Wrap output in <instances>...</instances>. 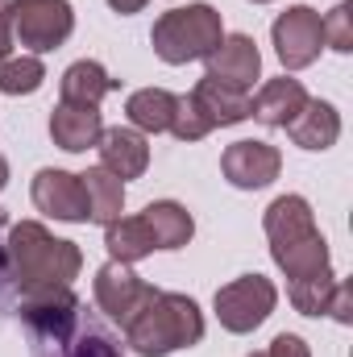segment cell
<instances>
[{
    "label": "cell",
    "mask_w": 353,
    "mask_h": 357,
    "mask_svg": "<svg viewBox=\"0 0 353 357\" xmlns=\"http://www.w3.org/2000/svg\"><path fill=\"white\" fill-rule=\"evenodd\" d=\"M21 320L33 337V357H121L117 337L96 320H84L71 287L21 295Z\"/></svg>",
    "instance_id": "cell-1"
},
{
    "label": "cell",
    "mask_w": 353,
    "mask_h": 357,
    "mask_svg": "<svg viewBox=\"0 0 353 357\" xmlns=\"http://www.w3.org/2000/svg\"><path fill=\"white\" fill-rule=\"evenodd\" d=\"M262 229L270 237V258L287 274V287L312 282V278H333L329 266V241L316 229V216L303 195H278L262 216Z\"/></svg>",
    "instance_id": "cell-2"
},
{
    "label": "cell",
    "mask_w": 353,
    "mask_h": 357,
    "mask_svg": "<svg viewBox=\"0 0 353 357\" xmlns=\"http://www.w3.org/2000/svg\"><path fill=\"white\" fill-rule=\"evenodd\" d=\"M8 278L17 282L21 295H38V291H59L71 287V278L84 266V254L75 241L54 237L46 225L38 220H21L8 229Z\"/></svg>",
    "instance_id": "cell-3"
},
{
    "label": "cell",
    "mask_w": 353,
    "mask_h": 357,
    "mask_svg": "<svg viewBox=\"0 0 353 357\" xmlns=\"http://www.w3.org/2000/svg\"><path fill=\"white\" fill-rule=\"evenodd\" d=\"M125 345L142 357H167L175 349H191L204 337V312L195 299L175 291H150L146 303L125 320Z\"/></svg>",
    "instance_id": "cell-4"
},
{
    "label": "cell",
    "mask_w": 353,
    "mask_h": 357,
    "mask_svg": "<svg viewBox=\"0 0 353 357\" xmlns=\"http://www.w3.org/2000/svg\"><path fill=\"white\" fill-rule=\"evenodd\" d=\"M225 38V25H220V13L212 4H183L171 8L154 21V54L171 67L183 63H195V59H208Z\"/></svg>",
    "instance_id": "cell-5"
},
{
    "label": "cell",
    "mask_w": 353,
    "mask_h": 357,
    "mask_svg": "<svg viewBox=\"0 0 353 357\" xmlns=\"http://www.w3.org/2000/svg\"><path fill=\"white\" fill-rule=\"evenodd\" d=\"M13 33L21 46H29L33 54L59 50L71 29H75V8L67 0H13Z\"/></svg>",
    "instance_id": "cell-6"
},
{
    "label": "cell",
    "mask_w": 353,
    "mask_h": 357,
    "mask_svg": "<svg viewBox=\"0 0 353 357\" xmlns=\"http://www.w3.org/2000/svg\"><path fill=\"white\" fill-rule=\"evenodd\" d=\"M274 303H278V291L262 274H241L216 291V316L229 333H254L258 324H266Z\"/></svg>",
    "instance_id": "cell-7"
},
{
    "label": "cell",
    "mask_w": 353,
    "mask_h": 357,
    "mask_svg": "<svg viewBox=\"0 0 353 357\" xmlns=\"http://www.w3.org/2000/svg\"><path fill=\"white\" fill-rule=\"evenodd\" d=\"M274 50H278V63L287 71H303L320 59V46H324V29H320V13L308 8V4H295L287 13H278L274 21Z\"/></svg>",
    "instance_id": "cell-8"
},
{
    "label": "cell",
    "mask_w": 353,
    "mask_h": 357,
    "mask_svg": "<svg viewBox=\"0 0 353 357\" xmlns=\"http://www.w3.org/2000/svg\"><path fill=\"white\" fill-rule=\"evenodd\" d=\"M150 291H154V287L142 282L125 262H108V266L96 270V303H100V312H104L112 324H121V328H125V320L146 303Z\"/></svg>",
    "instance_id": "cell-9"
},
{
    "label": "cell",
    "mask_w": 353,
    "mask_h": 357,
    "mask_svg": "<svg viewBox=\"0 0 353 357\" xmlns=\"http://www.w3.org/2000/svg\"><path fill=\"white\" fill-rule=\"evenodd\" d=\"M220 171L233 187L241 191H258L266 183H274L283 171V154L270 146V142H233L225 154H220Z\"/></svg>",
    "instance_id": "cell-10"
},
{
    "label": "cell",
    "mask_w": 353,
    "mask_h": 357,
    "mask_svg": "<svg viewBox=\"0 0 353 357\" xmlns=\"http://www.w3.org/2000/svg\"><path fill=\"white\" fill-rule=\"evenodd\" d=\"M33 204H38V212L54 216V220H71V225L88 220L84 183H80V175H71V171H54V167L38 171L33 175Z\"/></svg>",
    "instance_id": "cell-11"
},
{
    "label": "cell",
    "mask_w": 353,
    "mask_h": 357,
    "mask_svg": "<svg viewBox=\"0 0 353 357\" xmlns=\"http://www.w3.org/2000/svg\"><path fill=\"white\" fill-rule=\"evenodd\" d=\"M258 71H262V54H258V42L250 33H229L208 54V75L216 84H225V88L250 91V84L258 79Z\"/></svg>",
    "instance_id": "cell-12"
},
{
    "label": "cell",
    "mask_w": 353,
    "mask_h": 357,
    "mask_svg": "<svg viewBox=\"0 0 353 357\" xmlns=\"http://www.w3.org/2000/svg\"><path fill=\"white\" fill-rule=\"evenodd\" d=\"M187 104L195 108V116L204 121V129L212 133V129H220V125H237V121H246L250 116V96L237 88H225V84H216L212 75H204L191 96H187Z\"/></svg>",
    "instance_id": "cell-13"
},
{
    "label": "cell",
    "mask_w": 353,
    "mask_h": 357,
    "mask_svg": "<svg viewBox=\"0 0 353 357\" xmlns=\"http://www.w3.org/2000/svg\"><path fill=\"white\" fill-rule=\"evenodd\" d=\"M96 150H100V167L112 171L121 183L146 175V167H150V146H146V137L137 129H121V125L104 129L100 142H96Z\"/></svg>",
    "instance_id": "cell-14"
},
{
    "label": "cell",
    "mask_w": 353,
    "mask_h": 357,
    "mask_svg": "<svg viewBox=\"0 0 353 357\" xmlns=\"http://www.w3.org/2000/svg\"><path fill=\"white\" fill-rule=\"evenodd\" d=\"M312 96L303 91V84L299 79H270L254 100H250V116H258L262 125H270V129H287L299 112H303V104H308Z\"/></svg>",
    "instance_id": "cell-15"
},
{
    "label": "cell",
    "mask_w": 353,
    "mask_h": 357,
    "mask_svg": "<svg viewBox=\"0 0 353 357\" xmlns=\"http://www.w3.org/2000/svg\"><path fill=\"white\" fill-rule=\"evenodd\" d=\"M104 133V121H100V108H80V104H59L50 112V137L54 146L71 150V154H84L100 142Z\"/></svg>",
    "instance_id": "cell-16"
},
{
    "label": "cell",
    "mask_w": 353,
    "mask_h": 357,
    "mask_svg": "<svg viewBox=\"0 0 353 357\" xmlns=\"http://www.w3.org/2000/svg\"><path fill=\"white\" fill-rule=\"evenodd\" d=\"M287 133L295 137V146L303 150H329L337 137H341V116L329 100H308L303 112L287 125Z\"/></svg>",
    "instance_id": "cell-17"
},
{
    "label": "cell",
    "mask_w": 353,
    "mask_h": 357,
    "mask_svg": "<svg viewBox=\"0 0 353 357\" xmlns=\"http://www.w3.org/2000/svg\"><path fill=\"white\" fill-rule=\"evenodd\" d=\"M59 91H63V104H80V108H100V100L108 91H117V79L100 67V63H71L59 79Z\"/></svg>",
    "instance_id": "cell-18"
},
{
    "label": "cell",
    "mask_w": 353,
    "mask_h": 357,
    "mask_svg": "<svg viewBox=\"0 0 353 357\" xmlns=\"http://www.w3.org/2000/svg\"><path fill=\"white\" fill-rule=\"evenodd\" d=\"M179 112V96H171L167 88H142L125 100V116L133 121V129L146 133H171Z\"/></svg>",
    "instance_id": "cell-19"
},
{
    "label": "cell",
    "mask_w": 353,
    "mask_h": 357,
    "mask_svg": "<svg viewBox=\"0 0 353 357\" xmlns=\"http://www.w3.org/2000/svg\"><path fill=\"white\" fill-rule=\"evenodd\" d=\"M142 220L150 225V233H154V250H183L187 241H191V233H195V220H191V212L175 204V199H154L146 212H142Z\"/></svg>",
    "instance_id": "cell-20"
},
{
    "label": "cell",
    "mask_w": 353,
    "mask_h": 357,
    "mask_svg": "<svg viewBox=\"0 0 353 357\" xmlns=\"http://www.w3.org/2000/svg\"><path fill=\"white\" fill-rule=\"evenodd\" d=\"M104 245H108L112 262L133 266V262L154 254V233H150V225L142 216H121V220L104 225Z\"/></svg>",
    "instance_id": "cell-21"
},
{
    "label": "cell",
    "mask_w": 353,
    "mask_h": 357,
    "mask_svg": "<svg viewBox=\"0 0 353 357\" xmlns=\"http://www.w3.org/2000/svg\"><path fill=\"white\" fill-rule=\"evenodd\" d=\"M84 183V195H88V220L96 225H112V220H121V208H125V183L112 175V171H104V167H91L80 175Z\"/></svg>",
    "instance_id": "cell-22"
},
{
    "label": "cell",
    "mask_w": 353,
    "mask_h": 357,
    "mask_svg": "<svg viewBox=\"0 0 353 357\" xmlns=\"http://www.w3.org/2000/svg\"><path fill=\"white\" fill-rule=\"evenodd\" d=\"M46 84V67L38 54H8L0 63V91L4 96H33V91Z\"/></svg>",
    "instance_id": "cell-23"
},
{
    "label": "cell",
    "mask_w": 353,
    "mask_h": 357,
    "mask_svg": "<svg viewBox=\"0 0 353 357\" xmlns=\"http://www.w3.org/2000/svg\"><path fill=\"white\" fill-rule=\"evenodd\" d=\"M320 29H324V42L337 54H350L353 50V4H337L329 17H320Z\"/></svg>",
    "instance_id": "cell-24"
},
{
    "label": "cell",
    "mask_w": 353,
    "mask_h": 357,
    "mask_svg": "<svg viewBox=\"0 0 353 357\" xmlns=\"http://www.w3.org/2000/svg\"><path fill=\"white\" fill-rule=\"evenodd\" d=\"M171 133H175L179 142H200V137H208L204 121L195 116V108H191L187 100H179V112H175V125H171Z\"/></svg>",
    "instance_id": "cell-25"
},
{
    "label": "cell",
    "mask_w": 353,
    "mask_h": 357,
    "mask_svg": "<svg viewBox=\"0 0 353 357\" xmlns=\"http://www.w3.org/2000/svg\"><path fill=\"white\" fill-rule=\"evenodd\" d=\"M250 357H312V349L303 345V337H295V333H278V337L270 341L266 354H250Z\"/></svg>",
    "instance_id": "cell-26"
},
{
    "label": "cell",
    "mask_w": 353,
    "mask_h": 357,
    "mask_svg": "<svg viewBox=\"0 0 353 357\" xmlns=\"http://www.w3.org/2000/svg\"><path fill=\"white\" fill-rule=\"evenodd\" d=\"M329 316L337 324H350L353 320V295H350V282H337L333 287V299H329Z\"/></svg>",
    "instance_id": "cell-27"
},
{
    "label": "cell",
    "mask_w": 353,
    "mask_h": 357,
    "mask_svg": "<svg viewBox=\"0 0 353 357\" xmlns=\"http://www.w3.org/2000/svg\"><path fill=\"white\" fill-rule=\"evenodd\" d=\"M13 0H0V63L13 54V13H8Z\"/></svg>",
    "instance_id": "cell-28"
},
{
    "label": "cell",
    "mask_w": 353,
    "mask_h": 357,
    "mask_svg": "<svg viewBox=\"0 0 353 357\" xmlns=\"http://www.w3.org/2000/svg\"><path fill=\"white\" fill-rule=\"evenodd\" d=\"M108 4H112V8H117L121 17H129V13H137V8H146L150 0H108Z\"/></svg>",
    "instance_id": "cell-29"
},
{
    "label": "cell",
    "mask_w": 353,
    "mask_h": 357,
    "mask_svg": "<svg viewBox=\"0 0 353 357\" xmlns=\"http://www.w3.org/2000/svg\"><path fill=\"white\" fill-rule=\"evenodd\" d=\"M0 229H4V212H0ZM8 282V250H4V241H0V287Z\"/></svg>",
    "instance_id": "cell-30"
},
{
    "label": "cell",
    "mask_w": 353,
    "mask_h": 357,
    "mask_svg": "<svg viewBox=\"0 0 353 357\" xmlns=\"http://www.w3.org/2000/svg\"><path fill=\"white\" fill-rule=\"evenodd\" d=\"M4 183H8V162H4V154H0V191H4Z\"/></svg>",
    "instance_id": "cell-31"
},
{
    "label": "cell",
    "mask_w": 353,
    "mask_h": 357,
    "mask_svg": "<svg viewBox=\"0 0 353 357\" xmlns=\"http://www.w3.org/2000/svg\"><path fill=\"white\" fill-rule=\"evenodd\" d=\"M254 4H270V0H254Z\"/></svg>",
    "instance_id": "cell-32"
}]
</instances>
